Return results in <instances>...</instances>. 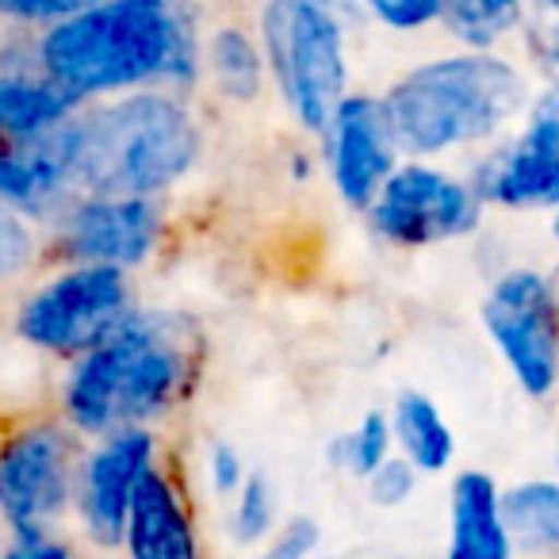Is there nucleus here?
Returning a JSON list of instances; mask_svg holds the SVG:
<instances>
[{
	"instance_id": "nucleus-30",
	"label": "nucleus",
	"mask_w": 559,
	"mask_h": 559,
	"mask_svg": "<svg viewBox=\"0 0 559 559\" xmlns=\"http://www.w3.org/2000/svg\"><path fill=\"white\" fill-rule=\"evenodd\" d=\"M211 479H215V490H234L241 483V460L230 444H215L211 449Z\"/></svg>"
},
{
	"instance_id": "nucleus-15",
	"label": "nucleus",
	"mask_w": 559,
	"mask_h": 559,
	"mask_svg": "<svg viewBox=\"0 0 559 559\" xmlns=\"http://www.w3.org/2000/svg\"><path fill=\"white\" fill-rule=\"evenodd\" d=\"M127 544L134 559H200L192 521L180 510L169 479L150 467L127 513Z\"/></svg>"
},
{
	"instance_id": "nucleus-4",
	"label": "nucleus",
	"mask_w": 559,
	"mask_h": 559,
	"mask_svg": "<svg viewBox=\"0 0 559 559\" xmlns=\"http://www.w3.org/2000/svg\"><path fill=\"white\" fill-rule=\"evenodd\" d=\"M195 123L169 96H131L78 123L73 180L96 195H150L195 162Z\"/></svg>"
},
{
	"instance_id": "nucleus-3",
	"label": "nucleus",
	"mask_w": 559,
	"mask_h": 559,
	"mask_svg": "<svg viewBox=\"0 0 559 559\" xmlns=\"http://www.w3.org/2000/svg\"><path fill=\"white\" fill-rule=\"evenodd\" d=\"M525 104V81L513 66L487 55L421 66L388 93L383 108L395 139L414 154L475 142L498 131Z\"/></svg>"
},
{
	"instance_id": "nucleus-13",
	"label": "nucleus",
	"mask_w": 559,
	"mask_h": 559,
	"mask_svg": "<svg viewBox=\"0 0 559 559\" xmlns=\"http://www.w3.org/2000/svg\"><path fill=\"white\" fill-rule=\"evenodd\" d=\"M483 192L502 203H559V88L536 104L525 139L495 165V173L483 180Z\"/></svg>"
},
{
	"instance_id": "nucleus-31",
	"label": "nucleus",
	"mask_w": 559,
	"mask_h": 559,
	"mask_svg": "<svg viewBox=\"0 0 559 559\" xmlns=\"http://www.w3.org/2000/svg\"><path fill=\"white\" fill-rule=\"evenodd\" d=\"M551 299H556V311H559V272H556V280H551Z\"/></svg>"
},
{
	"instance_id": "nucleus-12",
	"label": "nucleus",
	"mask_w": 559,
	"mask_h": 559,
	"mask_svg": "<svg viewBox=\"0 0 559 559\" xmlns=\"http://www.w3.org/2000/svg\"><path fill=\"white\" fill-rule=\"evenodd\" d=\"M157 238V211L142 195H100L70 218L66 246L88 264H139Z\"/></svg>"
},
{
	"instance_id": "nucleus-29",
	"label": "nucleus",
	"mask_w": 559,
	"mask_h": 559,
	"mask_svg": "<svg viewBox=\"0 0 559 559\" xmlns=\"http://www.w3.org/2000/svg\"><path fill=\"white\" fill-rule=\"evenodd\" d=\"M4 559H70V551L58 540H50L47 533H16Z\"/></svg>"
},
{
	"instance_id": "nucleus-23",
	"label": "nucleus",
	"mask_w": 559,
	"mask_h": 559,
	"mask_svg": "<svg viewBox=\"0 0 559 559\" xmlns=\"http://www.w3.org/2000/svg\"><path fill=\"white\" fill-rule=\"evenodd\" d=\"M272 525V490L264 483V475H249V483L241 487V502L234 513V533L238 540H257L261 533H269Z\"/></svg>"
},
{
	"instance_id": "nucleus-18",
	"label": "nucleus",
	"mask_w": 559,
	"mask_h": 559,
	"mask_svg": "<svg viewBox=\"0 0 559 559\" xmlns=\"http://www.w3.org/2000/svg\"><path fill=\"white\" fill-rule=\"evenodd\" d=\"M395 433L421 472H441L452 460V433L426 395H403L395 406Z\"/></svg>"
},
{
	"instance_id": "nucleus-22",
	"label": "nucleus",
	"mask_w": 559,
	"mask_h": 559,
	"mask_svg": "<svg viewBox=\"0 0 559 559\" xmlns=\"http://www.w3.org/2000/svg\"><path fill=\"white\" fill-rule=\"evenodd\" d=\"M388 444H391L388 421H383L380 414H368V418L357 426V433H349L342 441V456H345V464H349L353 472L368 479V475H372L376 467L388 460Z\"/></svg>"
},
{
	"instance_id": "nucleus-8",
	"label": "nucleus",
	"mask_w": 559,
	"mask_h": 559,
	"mask_svg": "<svg viewBox=\"0 0 559 559\" xmlns=\"http://www.w3.org/2000/svg\"><path fill=\"white\" fill-rule=\"evenodd\" d=\"M70 495V444L58 429L16 433L0 449V513L16 533H43Z\"/></svg>"
},
{
	"instance_id": "nucleus-27",
	"label": "nucleus",
	"mask_w": 559,
	"mask_h": 559,
	"mask_svg": "<svg viewBox=\"0 0 559 559\" xmlns=\"http://www.w3.org/2000/svg\"><path fill=\"white\" fill-rule=\"evenodd\" d=\"M368 487H372V498H376L380 506L403 502V498L414 490V472H411V464H403V460H383V464L376 467L372 475H368Z\"/></svg>"
},
{
	"instance_id": "nucleus-11",
	"label": "nucleus",
	"mask_w": 559,
	"mask_h": 559,
	"mask_svg": "<svg viewBox=\"0 0 559 559\" xmlns=\"http://www.w3.org/2000/svg\"><path fill=\"white\" fill-rule=\"evenodd\" d=\"M78 123H58L39 134L0 131V200L39 211L73 180Z\"/></svg>"
},
{
	"instance_id": "nucleus-26",
	"label": "nucleus",
	"mask_w": 559,
	"mask_h": 559,
	"mask_svg": "<svg viewBox=\"0 0 559 559\" xmlns=\"http://www.w3.org/2000/svg\"><path fill=\"white\" fill-rule=\"evenodd\" d=\"M27 257H32V238L20 226V218L0 203V280L16 276L27 264Z\"/></svg>"
},
{
	"instance_id": "nucleus-20",
	"label": "nucleus",
	"mask_w": 559,
	"mask_h": 559,
	"mask_svg": "<svg viewBox=\"0 0 559 559\" xmlns=\"http://www.w3.org/2000/svg\"><path fill=\"white\" fill-rule=\"evenodd\" d=\"M441 20L456 39L487 47L521 20V0H444Z\"/></svg>"
},
{
	"instance_id": "nucleus-14",
	"label": "nucleus",
	"mask_w": 559,
	"mask_h": 559,
	"mask_svg": "<svg viewBox=\"0 0 559 559\" xmlns=\"http://www.w3.org/2000/svg\"><path fill=\"white\" fill-rule=\"evenodd\" d=\"M154 444L142 429H119L93 456L85 475V521L96 540L116 544L127 533V513L139 490L142 475L150 472Z\"/></svg>"
},
{
	"instance_id": "nucleus-25",
	"label": "nucleus",
	"mask_w": 559,
	"mask_h": 559,
	"mask_svg": "<svg viewBox=\"0 0 559 559\" xmlns=\"http://www.w3.org/2000/svg\"><path fill=\"white\" fill-rule=\"evenodd\" d=\"M444 0H368V9L383 20V24L399 27V32H414V27L429 24L441 16Z\"/></svg>"
},
{
	"instance_id": "nucleus-2",
	"label": "nucleus",
	"mask_w": 559,
	"mask_h": 559,
	"mask_svg": "<svg viewBox=\"0 0 559 559\" xmlns=\"http://www.w3.org/2000/svg\"><path fill=\"white\" fill-rule=\"evenodd\" d=\"M188 380V345L180 330L154 314H123L73 372L66 406L88 433L131 429L165 411Z\"/></svg>"
},
{
	"instance_id": "nucleus-17",
	"label": "nucleus",
	"mask_w": 559,
	"mask_h": 559,
	"mask_svg": "<svg viewBox=\"0 0 559 559\" xmlns=\"http://www.w3.org/2000/svg\"><path fill=\"white\" fill-rule=\"evenodd\" d=\"M78 100L81 96L73 88L58 85L47 73H39V78L20 70L0 73V131H12V134L50 131V127L66 123V116H70Z\"/></svg>"
},
{
	"instance_id": "nucleus-16",
	"label": "nucleus",
	"mask_w": 559,
	"mask_h": 559,
	"mask_svg": "<svg viewBox=\"0 0 559 559\" xmlns=\"http://www.w3.org/2000/svg\"><path fill=\"white\" fill-rule=\"evenodd\" d=\"M449 559H510V528L502 521V498L483 472H464L452 487Z\"/></svg>"
},
{
	"instance_id": "nucleus-10",
	"label": "nucleus",
	"mask_w": 559,
	"mask_h": 559,
	"mask_svg": "<svg viewBox=\"0 0 559 559\" xmlns=\"http://www.w3.org/2000/svg\"><path fill=\"white\" fill-rule=\"evenodd\" d=\"M395 127L368 96L342 100L334 116V180L349 203H368L395 165Z\"/></svg>"
},
{
	"instance_id": "nucleus-9",
	"label": "nucleus",
	"mask_w": 559,
	"mask_h": 559,
	"mask_svg": "<svg viewBox=\"0 0 559 559\" xmlns=\"http://www.w3.org/2000/svg\"><path fill=\"white\" fill-rule=\"evenodd\" d=\"M372 218L380 234H388L391 241L421 246V241H441L472 230L479 207H475V195L464 185L441 177V173L399 169L376 192Z\"/></svg>"
},
{
	"instance_id": "nucleus-24",
	"label": "nucleus",
	"mask_w": 559,
	"mask_h": 559,
	"mask_svg": "<svg viewBox=\"0 0 559 559\" xmlns=\"http://www.w3.org/2000/svg\"><path fill=\"white\" fill-rule=\"evenodd\" d=\"M100 0H0V20L12 24H43V20H66L93 9Z\"/></svg>"
},
{
	"instance_id": "nucleus-19",
	"label": "nucleus",
	"mask_w": 559,
	"mask_h": 559,
	"mask_svg": "<svg viewBox=\"0 0 559 559\" xmlns=\"http://www.w3.org/2000/svg\"><path fill=\"white\" fill-rule=\"evenodd\" d=\"M502 521L528 548H559V483H525L502 498Z\"/></svg>"
},
{
	"instance_id": "nucleus-32",
	"label": "nucleus",
	"mask_w": 559,
	"mask_h": 559,
	"mask_svg": "<svg viewBox=\"0 0 559 559\" xmlns=\"http://www.w3.org/2000/svg\"><path fill=\"white\" fill-rule=\"evenodd\" d=\"M556 238H559V218H556Z\"/></svg>"
},
{
	"instance_id": "nucleus-7",
	"label": "nucleus",
	"mask_w": 559,
	"mask_h": 559,
	"mask_svg": "<svg viewBox=\"0 0 559 559\" xmlns=\"http://www.w3.org/2000/svg\"><path fill=\"white\" fill-rule=\"evenodd\" d=\"M490 337L528 395H548L559 376V311L551 284L536 272H510L498 280L483 307Z\"/></svg>"
},
{
	"instance_id": "nucleus-21",
	"label": "nucleus",
	"mask_w": 559,
	"mask_h": 559,
	"mask_svg": "<svg viewBox=\"0 0 559 559\" xmlns=\"http://www.w3.org/2000/svg\"><path fill=\"white\" fill-rule=\"evenodd\" d=\"M211 62H215V78L238 100H249L261 85V66H257L253 43L241 32H218L215 50H211Z\"/></svg>"
},
{
	"instance_id": "nucleus-28",
	"label": "nucleus",
	"mask_w": 559,
	"mask_h": 559,
	"mask_svg": "<svg viewBox=\"0 0 559 559\" xmlns=\"http://www.w3.org/2000/svg\"><path fill=\"white\" fill-rule=\"evenodd\" d=\"M314 540H319V525L307 518H296L284 525V533L272 540V548L261 559H304L314 548Z\"/></svg>"
},
{
	"instance_id": "nucleus-5",
	"label": "nucleus",
	"mask_w": 559,
	"mask_h": 559,
	"mask_svg": "<svg viewBox=\"0 0 559 559\" xmlns=\"http://www.w3.org/2000/svg\"><path fill=\"white\" fill-rule=\"evenodd\" d=\"M272 70L311 131H330L345 100V55L330 0H272L264 16Z\"/></svg>"
},
{
	"instance_id": "nucleus-6",
	"label": "nucleus",
	"mask_w": 559,
	"mask_h": 559,
	"mask_svg": "<svg viewBox=\"0 0 559 559\" xmlns=\"http://www.w3.org/2000/svg\"><path fill=\"white\" fill-rule=\"evenodd\" d=\"M127 314L123 272L111 264H85L43 288L20 314L27 342L55 353H81L119 326Z\"/></svg>"
},
{
	"instance_id": "nucleus-1",
	"label": "nucleus",
	"mask_w": 559,
	"mask_h": 559,
	"mask_svg": "<svg viewBox=\"0 0 559 559\" xmlns=\"http://www.w3.org/2000/svg\"><path fill=\"white\" fill-rule=\"evenodd\" d=\"M192 32L177 0H100L43 35L39 66L78 96L192 78Z\"/></svg>"
}]
</instances>
